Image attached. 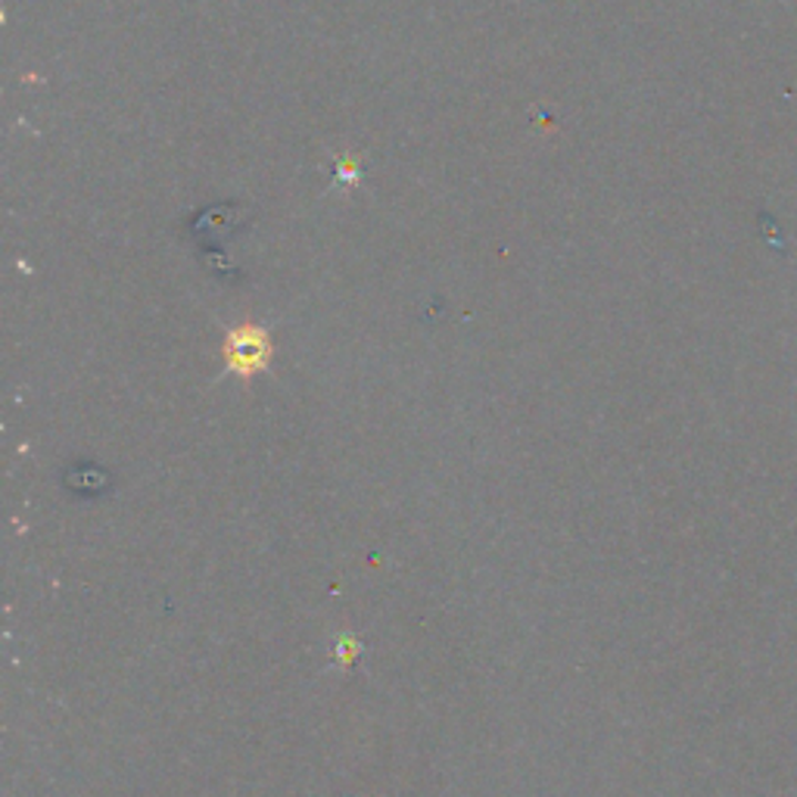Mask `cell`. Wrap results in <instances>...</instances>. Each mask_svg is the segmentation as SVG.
Instances as JSON below:
<instances>
[{"mask_svg": "<svg viewBox=\"0 0 797 797\" xmlns=\"http://www.w3.org/2000/svg\"><path fill=\"white\" fill-rule=\"evenodd\" d=\"M268 355V340L266 333L256 331V328H244L231 337L228 343V359L234 368L240 371H256L259 365H266Z\"/></svg>", "mask_w": 797, "mask_h": 797, "instance_id": "6da1fadb", "label": "cell"}]
</instances>
